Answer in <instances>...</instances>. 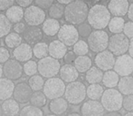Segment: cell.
Returning a JSON list of instances; mask_svg holds the SVG:
<instances>
[{
  "label": "cell",
  "instance_id": "6da1fadb",
  "mask_svg": "<svg viewBox=\"0 0 133 116\" xmlns=\"http://www.w3.org/2000/svg\"><path fill=\"white\" fill-rule=\"evenodd\" d=\"M89 10L88 5L84 1L81 0L72 1L65 7L64 19L70 25H79L84 23V21L88 18Z\"/></svg>",
  "mask_w": 133,
  "mask_h": 116
},
{
  "label": "cell",
  "instance_id": "7a4b0ae2",
  "mask_svg": "<svg viewBox=\"0 0 133 116\" xmlns=\"http://www.w3.org/2000/svg\"><path fill=\"white\" fill-rule=\"evenodd\" d=\"M110 13L105 5L96 4L91 7L88 15V24L95 30H102L109 25L110 21Z\"/></svg>",
  "mask_w": 133,
  "mask_h": 116
},
{
  "label": "cell",
  "instance_id": "3957f363",
  "mask_svg": "<svg viewBox=\"0 0 133 116\" xmlns=\"http://www.w3.org/2000/svg\"><path fill=\"white\" fill-rule=\"evenodd\" d=\"M123 96L119 90L116 89H107L104 91L102 98H101V104H102L103 108L110 112H118L122 108L123 106Z\"/></svg>",
  "mask_w": 133,
  "mask_h": 116
},
{
  "label": "cell",
  "instance_id": "277c9868",
  "mask_svg": "<svg viewBox=\"0 0 133 116\" xmlns=\"http://www.w3.org/2000/svg\"><path fill=\"white\" fill-rule=\"evenodd\" d=\"M87 96V87L79 81L68 83L64 93V98L69 104L77 105L85 100Z\"/></svg>",
  "mask_w": 133,
  "mask_h": 116
},
{
  "label": "cell",
  "instance_id": "5b68a950",
  "mask_svg": "<svg viewBox=\"0 0 133 116\" xmlns=\"http://www.w3.org/2000/svg\"><path fill=\"white\" fill-rule=\"evenodd\" d=\"M110 37L106 31L104 30H95L92 31L88 37V46L93 53H102L106 51L109 46Z\"/></svg>",
  "mask_w": 133,
  "mask_h": 116
},
{
  "label": "cell",
  "instance_id": "8992f818",
  "mask_svg": "<svg viewBox=\"0 0 133 116\" xmlns=\"http://www.w3.org/2000/svg\"><path fill=\"white\" fill-rule=\"evenodd\" d=\"M65 83L61 78L54 77L46 80L44 83V86L43 89V93L47 99L54 100V99L61 98L65 93Z\"/></svg>",
  "mask_w": 133,
  "mask_h": 116
},
{
  "label": "cell",
  "instance_id": "52a82bcc",
  "mask_svg": "<svg viewBox=\"0 0 133 116\" xmlns=\"http://www.w3.org/2000/svg\"><path fill=\"white\" fill-rule=\"evenodd\" d=\"M38 73L44 78H54L60 73L61 65L59 60H56L51 56L39 60L38 63Z\"/></svg>",
  "mask_w": 133,
  "mask_h": 116
},
{
  "label": "cell",
  "instance_id": "ba28073f",
  "mask_svg": "<svg viewBox=\"0 0 133 116\" xmlns=\"http://www.w3.org/2000/svg\"><path fill=\"white\" fill-rule=\"evenodd\" d=\"M130 43V40L123 33L116 34L110 37L108 46L109 51L118 57L126 55L127 52H129Z\"/></svg>",
  "mask_w": 133,
  "mask_h": 116
},
{
  "label": "cell",
  "instance_id": "9c48e42d",
  "mask_svg": "<svg viewBox=\"0 0 133 116\" xmlns=\"http://www.w3.org/2000/svg\"><path fill=\"white\" fill-rule=\"evenodd\" d=\"M24 19L29 27H38L43 25L46 20L45 12L42 8L33 4L25 10Z\"/></svg>",
  "mask_w": 133,
  "mask_h": 116
},
{
  "label": "cell",
  "instance_id": "30bf717a",
  "mask_svg": "<svg viewBox=\"0 0 133 116\" xmlns=\"http://www.w3.org/2000/svg\"><path fill=\"white\" fill-rule=\"evenodd\" d=\"M58 40L61 41L66 46H74L79 41V33L74 25L65 24L61 27L57 35Z\"/></svg>",
  "mask_w": 133,
  "mask_h": 116
},
{
  "label": "cell",
  "instance_id": "8fae6325",
  "mask_svg": "<svg viewBox=\"0 0 133 116\" xmlns=\"http://www.w3.org/2000/svg\"><path fill=\"white\" fill-rule=\"evenodd\" d=\"M113 69L121 77L130 76L133 73V58L127 54L121 55L116 59Z\"/></svg>",
  "mask_w": 133,
  "mask_h": 116
},
{
  "label": "cell",
  "instance_id": "7c38bea8",
  "mask_svg": "<svg viewBox=\"0 0 133 116\" xmlns=\"http://www.w3.org/2000/svg\"><path fill=\"white\" fill-rule=\"evenodd\" d=\"M4 75L6 79L16 81L22 77L24 73L23 65L16 59H10L3 65Z\"/></svg>",
  "mask_w": 133,
  "mask_h": 116
},
{
  "label": "cell",
  "instance_id": "4fadbf2b",
  "mask_svg": "<svg viewBox=\"0 0 133 116\" xmlns=\"http://www.w3.org/2000/svg\"><path fill=\"white\" fill-rule=\"evenodd\" d=\"M115 55L110 51H103L102 53H99L96 55L94 58V63L96 65V67L103 72V71H110L112 68H114L115 65Z\"/></svg>",
  "mask_w": 133,
  "mask_h": 116
},
{
  "label": "cell",
  "instance_id": "5bb4252c",
  "mask_svg": "<svg viewBox=\"0 0 133 116\" xmlns=\"http://www.w3.org/2000/svg\"><path fill=\"white\" fill-rule=\"evenodd\" d=\"M104 108L98 101L89 100L81 107L82 116H104Z\"/></svg>",
  "mask_w": 133,
  "mask_h": 116
},
{
  "label": "cell",
  "instance_id": "9a60e30c",
  "mask_svg": "<svg viewBox=\"0 0 133 116\" xmlns=\"http://www.w3.org/2000/svg\"><path fill=\"white\" fill-rule=\"evenodd\" d=\"M33 90L26 83H19L16 85L14 91V99L18 104H26L30 102L33 95Z\"/></svg>",
  "mask_w": 133,
  "mask_h": 116
},
{
  "label": "cell",
  "instance_id": "2e32d148",
  "mask_svg": "<svg viewBox=\"0 0 133 116\" xmlns=\"http://www.w3.org/2000/svg\"><path fill=\"white\" fill-rule=\"evenodd\" d=\"M130 4L127 0H110L108 3L107 8L110 13L116 17H122L128 14Z\"/></svg>",
  "mask_w": 133,
  "mask_h": 116
},
{
  "label": "cell",
  "instance_id": "e0dca14e",
  "mask_svg": "<svg viewBox=\"0 0 133 116\" xmlns=\"http://www.w3.org/2000/svg\"><path fill=\"white\" fill-rule=\"evenodd\" d=\"M24 40L28 44H34L35 46L38 43H41V41L44 38V32L38 27H27L25 32L23 34Z\"/></svg>",
  "mask_w": 133,
  "mask_h": 116
},
{
  "label": "cell",
  "instance_id": "ac0fdd59",
  "mask_svg": "<svg viewBox=\"0 0 133 116\" xmlns=\"http://www.w3.org/2000/svg\"><path fill=\"white\" fill-rule=\"evenodd\" d=\"M13 55H14L15 59L19 63H21V62L26 63V62L30 61L31 58L33 57V48L31 47L30 44L24 43V44H20L18 47H16V49H14Z\"/></svg>",
  "mask_w": 133,
  "mask_h": 116
},
{
  "label": "cell",
  "instance_id": "d6986e66",
  "mask_svg": "<svg viewBox=\"0 0 133 116\" xmlns=\"http://www.w3.org/2000/svg\"><path fill=\"white\" fill-rule=\"evenodd\" d=\"M60 77L64 83H74L79 77V72L76 70L74 65H64L60 69Z\"/></svg>",
  "mask_w": 133,
  "mask_h": 116
},
{
  "label": "cell",
  "instance_id": "ffe728a7",
  "mask_svg": "<svg viewBox=\"0 0 133 116\" xmlns=\"http://www.w3.org/2000/svg\"><path fill=\"white\" fill-rule=\"evenodd\" d=\"M68 50L67 46L59 40H54L49 44V55L56 60L65 56Z\"/></svg>",
  "mask_w": 133,
  "mask_h": 116
},
{
  "label": "cell",
  "instance_id": "44dd1931",
  "mask_svg": "<svg viewBox=\"0 0 133 116\" xmlns=\"http://www.w3.org/2000/svg\"><path fill=\"white\" fill-rule=\"evenodd\" d=\"M15 87L13 81L6 78H1L0 79V100L6 101L11 99L12 95L14 94Z\"/></svg>",
  "mask_w": 133,
  "mask_h": 116
},
{
  "label": "cell",
  "instance_id": "7402d4cb",
  "mask_svg": "<svg viewBox=\"0 0 133 116\" xmlns=\"http://www.w3.org/2000/svg\"><path fill=\"white\" fill-rule=\"evenodd\" d=\"M69 102L65 100V98H57L52 100L49 104V110L54 115H62L68 110Z\"/></svg>",
  "mask_w": 133,
  "mask_h": 116
},
{
  "label": "cell",
  "instance_id": "603a6c76",
  "mask_svg": "<svg viewBox=\"0 0 133 116\" xmlns=\"http://www.w3.org/2000/svg\"><path fill=\"white\" fill-rule=\"evenodd\" d=\"M60 29H61V25H60L59 21L56 19H53V18H47L42 25V30L44 34L50 37L58 35Z\"/></svg>",
  "mask_w": 133,
  "mask_h": 116
},
{
  "label": "cell",
  "instance_id": "cb8c5ba5",
  "mask_svg": "<svg viewBox=\"0 0 133 116\" xmlns=\"http://www.w3.org/2000/svg\"><path fill=\"white\" fill-rule=\"evenodd\" d=\"M24 16H25V11L17 5H14L5 12V16L7 17V19L11 23L15 24L21 22V20L24 18Z\"/></svg>",
  "mask_w": 133,
  "mask_h": 116
},
{
  "label": "cell",
  "instance_id": "d4e9b609",
  "mask_svg": "<svg viewBox=\"0 0 133 116\" xmlns=\"http://www.w3.org/2000/svg\"><path fill=\"white\" fill-rule=\"evenodd\" d=\"M1 106L3 113L5 116H16L20 112L19 104L15 99H8L6 101H4Z\"/></svg>",
  "mask_w": 133,
  "mask_h": 116
},
{
  "label": "cell",
  "instance_id": "484cf974",
  "mask_svg": "<svg viewBox=\"0 0 133 116\" xmlns=\"http://www.w3.org/2000/svg\"><path fill=\"white\" fill-rule=\"evenodd\" d=\"M103 72L96 66H92L85 74V79L90 85H100L103 79Z\"/></svg>",
  "mask_w": 133,
  "mask_h": 116
},
{
  "label": "cell",
  "instance_id": "4316f807",
  "mask_svg": "<svg viewBox=\"0 0 133 116\" xmlns=\"http://www.w3.org/2000/svg\"><path fill=\"white\" fill-rule=\"evenodd\" d=\"M118 90L121 94L131 95L133 94V77L132 76H125L121 77L118 85Z\"/></svg>",
  "mask_w": 133,
  "mask_h": 116
},
{
  "label": "cell",
  "instance_id": "83f0119b",
  "mask_svg": "<svg viewBox=\"0 0 133 116\" xmlns=\"http://www.w3.org/2000/svg\"><path fill=\"white\" fill-rule=\"evenodd\" d=\"M74 67L79 73H87L90 69L91 68L92 65V61L89 56L84 55V56H77L74 61Z\"/></svg>",
  "mask_w": 133,
  "mask_h": 116
},
{
  "label": "cell",
  "instance_id": "f1b7e54d",
  "mask_svg": "<svg viewBox=\"0 0 133 116\" xmlns=\"http://www.w3.org/2000/svg\"><path fill=\"white\" fill-rule=\"evenodd\" d=\"M119 75L115 71H107L103 74V79L102 83L105 87H108V89H113V87H116L119 85Z\"/></svg>",
  "mask_w": 133,
  "mask_h": 116
},
{
  "label": "cell",
  "instance_id": "f546056e",
  "mask_svg": "<svg viewBox=\"0 0 133 116\" xmlns=\"http://www.w3.org/2000/svg\"><path fill=\"white\" fill-rule=\"evenodd\" d=\"M125 20L123 19L122 17H112L110 19V23H109V31L110 33L114 34H121L123 32V29H124L125 27Z\"/></svg>",
  "mask_w": 133,
  "mask_h": 116
},
{
  "label": "cell",
  "instance_id": "4dcf8cb0",
  "mask_svg": "<svg viewBox=\"0 0 133 116\" xmlns=\"http://www.w3.org/2000/svg\"><path fill=\"white\" fill-rule=\"evenodd\" d=\"M104 93L103 87L101 85H90L87 87V96L92 101H98Z\"/></svg>",
  "mask_w": 133,
  "mask_h": 116
},
{
  "label": "cell",
  "instance_id": "1f68e13d",
  "mask_svg": "<svg viewBox=\"0 0 133 116\" xmlns=\"http://www.w3.org/2000/svg\"><path fill=\"white\" fill-rule=\"evenodd\" d=\"M33 54L35 58H38L39 60L45 58L49 55V46L46 43L41 42L34 46Z\"/></svg>",
  "mask_w": 133,
  "mask_h": 116
},
{
  "label": "cell",
  "instance_id": "d6a6232c",
  "mask_svg": "<svg viewBox=\"0 0 133 116\" xmlns=\"http://www.w3.org/2000/svg\"><path fill=\"white\" fill-rule=\"evenodd\" d=\"M22 36L17 33H15V32H11L9 35H7L5 38V46L8 48H14L16 49V47L20 46L22 43Z\"/></svg>",
  "mask_w": 133,
  "mask_h": 116
},
{
  "label": "cell",
  "instance_id": "836d02e7",
  "mask_svg": "<svg viewBox=\"0 0 133 116\" xmlns=\"http://www.w3.org/2000/svg\"><path fill=\"white\" fill-rule=\"evenodd\" d=\"M64 10L65 7L58 2H54L51 7L48 10V14H49L50 17L53 19H61L63 16H64Z\"/></svg>",
  "mask_w": 133,
  "mask_h": 116
},
{
  "label": "cell",
  "instance_id": "e575fe53",
  "mask_svg": "<svg viewBox=\"0 0 133 116\" xmlns=\"http://www.w3.org/2000/svg\"><path fill=\"white\" fill-rule=\"evenodd\" d=\"M46 102H47V98L44 95V93L43 92L39 91V92H35L33 93L31 97V100H30V102H31V105L35 106L37 108H42L44 107L46 104Z\"/></svg>",
  "mask_w": 133,
  "mask_h": 116
},
{
  "label": "cell",
  "instance_id": "d590c367",
  "mask_svg": "<svg viewBox=\"0 0 133 116\" xmlns=\"http://www.w3.org/2000/svg\"><path fill=\"white\" fill-rule=\"evenodd\" d=\"M44 83L45 82L44 80V77H42L41 75H37V74L30 77L29 80H28V85L31 87V89L33 90L34 93L35 92H39L42 89H44Z\"/></svg>",
  "mask_w": 133,
  "mask_h": 116
},
{
  "label": "cell",
  "instance_id": "8d00e7d4",
  "mask_svg": "<svg viewBox=\"0 0 133 116\" xmlns=\"http://www.w3.org/2000/svg\"><path fill=\"white\" fill-rule=\"evenodd\" d=\"M12 23L7 19L5 15L0 14V37L6 36L11 33Z\"/></svg>",
  "mask_w": 133,
  "mask_h": 116
},
{
  "label": "cell",
  "instance_id": "74e56055",
  "mask_svg": "<svg viewBox=\"0 0 133 116\" xmlns=\"http://www.w3.org/2000/svg\"><path fill=\"white\" fill-rule=\"evenodd\" d=\"M89 46L88 43L84 40H79L75 44L74 46V53L78 56H84L89 53Z\"/></svg>",
  "mask_w": 133,
  "mask_h": 116
},
{
  "label": "cell",
  "instance_id": "f35d334b",
  "mask_svg": "<svg viewBox=\"0 0 133 116\" xmlns=\"http://www.w3.org/2000/svg\"><path fill=\"white\" fill-rule=\"evenodd\" d=\"M19 116H44V112L35 106L26 105L21 110Z\"/></svg>",
  "mask_w": 133,
  "mask_h": 116
},
{
  "label": "cell",
  "instance_id": "ab89813d",
  "mask_svg": "<svg viewBox=\"0 0 133 116\" xmlns=\"http://www.w3.org/2000/svg\"><path fill=\"white\" fill-rule=\"evenodd\" d=\"M23 69H24V73L27 76L32 77V76L35 75L36 73H38V65H37L36 62L33 61V60H30V61L24 63Z\"/></svg>",
  "mask_w": 133,
  "mask_h": 116
},
{
  "label": "cell",
  "instance_id": "60d3db41",
  "mask_svg": "<svg viewBox=\"0 0 133 116\" xmlns=\"http://www.w3.org/2000/svg\"><path fill=\"white\" fill-rule=\"evenodd\" d=\"M78 33H79V35L82 37H89L91 35V34L92 33V30H91V27L89 25L88 23H82L81 25H78L77 27Z\"/></svg>",
  "mask_w": 133,
  "mask_h": 116
},
{
  "label": "cell",
  "instance_id": "b9f144b4",
  "mask_svg": "<svg viewBox=\"0 0 133 116\" xmlns=\"http://www.w3.org/2000/svg\"><path fill=\"white\" fill-rule=\"evenodd\" d=\"M54 3V0H35L34 1V5L42 8L43 10L44 9H49L53 5Z\"/></svg>",
  "mask_w": 133,
  "mask_h": 116
},
{
  "label": "cell",
  "instance_id": "7bdbcfd3",
  "mask_svg": "<svg viewBox=\"0 0 133 116\" xmlns=\"http://www.w3.org/2000/svg\"><path fill=\"white\" fill-rule=\"evenodd\" d=\"M123 108L126 111L133 112V94L131 95H127L125 96V98L123 99Z\"/></svg>",
  "mask_w": 133,
  "mask_h": 116
},
{
  "label": "cell",
  "instance_id": "ee69618b",
  "mask_svg": "<svg viewBox=\"0 0 133 116\" xmlns=\"http://www.w3.org/2000/svg\"><path fill=\"white\" fill-rule=\"evenodd\" d=\"M123 34L128 37L129 39L133 38V22H126L124 29H123Z\"/></svg>",
  "mask_w": 133,
  "mask_h": 116
},
{
  "label": "cell",
  "instance_id": "f6af8a7d",
  "mask_svg": "<svg viewBox=\"0 0 133 116\" xmlns=\"http://www.w3.org/2000/svg\"><path fill=\"white\" fill-rule=\"evenodd\" d=\"M10 58V53L5 47H0V63H5Z\"/></svg>",
  "mask_w": 133,
  "mask_h": 116
},
{
  "label": "cell",
  "instance_id": "bcb514c9",
  "mask_svg": "<svg viewBox=\"0 0 133 116\" xmlns=\"http://www.w3.org/2000/svg\"><path fill=\"white\" fill-rule=\"evenodd\" d=\"M16 2L13 0H0V11H5L8 10L11 7L15 5Z\"/></svg>",
  "mask_w": 133,
  "mask_h": 116
},
{
  "label": "cell",
  "instance_id": "7dc6e473",
  "mask_svg": "<svg viewBox=\"0 0 133 116\" xmlns=\"http://www.w3.org/2000/svg\"><path fill=\"white\" fill-rule=\"evenodd\" d=\"M26 25L25 23H22V22H19L17 24H15V25L13 27V29H14L15 33H17L19 35L21 34H24L26 30Z\"/></svg>",
  "mask_w": 133,
  "mask_h": 116
},
{
  "label": "cell",
  "instance_id": "c3c4849f",
  "mask_svg": "<svg viewBox=\"0 0 133 116\" xmlns=\"http://www.w3.org/2000/svg\"><path fill=\"white\" fill-rule=\"evenodd\" d=\"M75 54L74 53V51H69L67 52V54L65 55V56L63 57V60L65 62V65H72V63H74L76 57Z\"/></svg>",
  "mask_w": 133,
  "mask_h": 116
},
{
  "label": "cell",
  "instance_id": "681fc988",
  "mask_svg": "<svg viewBox=\"0 0 133 116\" xmlns=\"http://www.w3.org/2000/svg\"><path fill=\"white\" fill-rule=\"evenodd\" d=\"M16 4L17 5H19L20 7H25V8H27V7H29L30 5H32L34 4V2L32 1V0H16Z\"/></svg>",
  "mask_w": 133,
  "mask_h": 116
},
{
  "label": "cell",
  "instance_id": "f907efd6",
  "mask_svg": "<svg viewBox=\"0 0 133 116\" xmlns=\"http://www.w3.org/2000/svg\"><path fill=\"white\" fill-rule=\"evenodd\" d=\"M128 17L129 19L131 22H133V3H131L130 5V7H129V11H128Z\"/></svg>",
  "mask_w": 133,
  "mask_h": 116
},
{
  "label": "cell",
  "instance_id": "816d5d0a",
  "mask_svg": "<svg viewBox=\"0 0 133 116\" xmlns=\"http://www.w3.org/2000/svg\"><path fill=\"white\" fill-rule=\"evenodd\" d=\"M129 55L133 58V38L130 39V48H129Z\"/></svg>",
  "mask_w": 133,
  "mask_h": 116
},
{
  "label": "cell",
  "instance_id": "f5cc1de1",
  "mask_svg": "<svg viewBox=\"0 0 133 116\" xmlns=\"http://www.w3.org/2000/svg\"><path fill=\"white\" fill-rule=\"evenodd\" d=\"M104 116H122V115H121V113H119V112H110V113H105Z\"/></svg>",
  "mask_w": 133,
  "mask_h": 116
},
{
  "label": "cell",
  "instance_id": "db71d44e",
  "mask_svg": "<svg viewBox=\"0 0 133 116\" xmlns=\"http://www.w3.org/2000/svg\"><path fill=\"white\" fill-rule=\"evenodd\" d=\"M57 2H58L59 4H61V5H65V7H66V5H68L69 4L72 3V1H71V0H58Z\"/></svg>",
  "mask_w": 133,
  "mask_h": 116
},
{
  "label": "cell",
  "instance_id": "11a10c76",
  "mask_svg": "<svg viewBox=\"0 0 133 116\" xmlns=\"http://www.w3.org/2000/svg\"><path fill=\"white\" fill-rule=\"evenodd\" d=\"M4 74V71H3V65H1V63H0V79H1L2 75Z\"/></svg>",
  "mask_w": 133,
  "mask_h": 116
},
{
  "label": "cell",
  "instance_id": "9f6ffc18",
  "mask_svg": "<svg viewBox=\"0 0 133 116\" xmlns=\"http://www.w3.org/2000/svg\"><path fill=\"white\" fill-rule=\"evenodd\" d=\"M67 116H82V114H79L77 113H69Z\"/></svg>",
  "mask_w": 133,
  "mask_h": 116
},
{
  "label": "cell",
  "instance_id": "6f0895ef",
  "mask_svg": "<svg viewBox=\"0 0 133 116\" xmlns=\"http://www.w3.org/2000/svg\"><path fill=\"white\" fill-rule=\"evenodd\" d=\"M124 116H133V112H130V113H127Z\"/></svg>",
  "mask_w": 133,
  "mask_h": 116
},
{
  "label": "cell",
  "instance_id": "680465c9",
  "mask_svg": "<svg viewBox=\"0 0 133 116\" xmlns=\"http://www.w3.org/2000/svg\"><path fill=\"white\" fill-rule=\"evenodd\" d=\"M3 110H2V106L0 105V116H3Z\"/></svg>",
  "mask_w": 133,
  "mask_h": 116
},
{
  "label": "cell",
  "instance_id": "91938a15",
  "mask_svg": "<svg viewBox=\"0 0 133 116\" xmlns=\"http://www.w3.org/2000/svg\"><path fill=\"white\" fill-rule=\"evenodd\" d=\"M46 116H57V115H54V114H48V115H46Z\"/></svg>",
  "mask_w": 133,
  "mask_h": 116
},
{
  "label": "cell",
  "instance_id": "94428289",
  "mask_svg": "<svg viewBox=\"0 0 133 116\" xmlns=\"http://www.w3.org/2000/svg\"><path fill=\"white\" fill-rule=\"evenodd\" d=\"M132 77H133V73H132Z\"/></svg>",
  "mask_w": 133,
  "mask_h": 116
},
{
  "label": "cell",
  "instance_id": "6125c7cd",
  "mask_svg": "<svg viewBox=\"0 0 133 116\" xmlns=\"http://www.w3.org/2000/svg\"><path fill=\"white\" fill-rule=\"evenodd\" d=\"M0 44H1V43H0Z\"/></svg>",
  "mask_w": 133,
  "mask_h": 116
}]
</instances>
